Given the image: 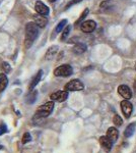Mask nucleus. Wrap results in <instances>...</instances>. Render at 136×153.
<instances>
[{
	"label": "nucleus",
	"instance_id": "f257e3e1",
	"mask_svg": "<svg viewBox=\"0 0 136 153\" xmlns=\"http://www.w3.org/2000/svg\"><path fill=\"white\" fill-rule=\"evenodd\" d=\"M39 34V27L37 26L35 22L26 24V38H24V46L26 49H29L33 45L35 39L38 37Z\"/></svg>",
	"mask_w": 136,
	"mask_h": 153
},
{
	"label": "nucleus",
	"instance_id": "f03ea898",
	"mask_svg": "<svg viewBox=\"0 0 136 153\" xmlns=\"http://www.w3.org/2000/svg\"><path fill=\"white\" fill-rule=\"evenodd\" d=\"M53 109H54V102L53 101H49V102H46L45 104L41 105L37 109L36 115L38 117H47L51 114Z\"/></svg>",
	"mask_w": 136,
	"mask_h": 153
},
{
	"label": "nucleus",
	"instance_id": "7ed1b4c3",
	"mask_svg": "<svg viewBox=\"0 0 136 153\" xmlns=\"http://www.w3.org/2000/svg\"><path fill=\"white\" fill-rule=\"evenodd\" d=\"M73 73V70L71 65H62L54 70V75L56 76H69Z\"/></svg>",
	"mask_w": 136,
	"mask_h": 153
},
{
	"label": "nucleus",
	"instance_id": "20e7f679",
	"mask_svg": "<svg viewBox=\"0 0 136 153\" xmlns=\"http://www.w3.org/2000/svg\"><path fill=\"white\" fill-rule=\"evenodd\" d=\"M64 88H65L66 91H81L85 89V85H83L80 80L75 79V80H72V81H70V82H68Z\"/></svg>",
	"mask_w": 136,
	"mask_h": 153
},
{
	"label": "nucleus",
	"instance_id": "39448f33",
	"mask_svg": "<svg viewBox=\"0 0 136 153\" xmlns=\"http://www.w3.org/2000/svg\"><path fill=\"white\" fill-rule=\"evenodd\" d=\"M52 101H56V102H64L68 98V91H57L53 93L50 96Z\"/></svg>",
	"mask_w": 136,
	"mask_h": 153
},
{
	"label": "nucleus",
	"instance_id": "423d86ee",
	"mask_svg": "<svg viewBox=\"0 0 136 153\" xmlns=\"http://www.w3.org/2000/svg\"><path fill=\"white\" fill-rule=\"evenodd\" d=\"M121 109H122V112L123 114L125 115L126 118H129L131 113H132V110H133V106L132 104L129 102V100H123L121 101Z\"/></svg>",
	"mask_w": 136,
	"mask_h": 153
},
{
	"label": "nucleus",
	"instance_id": "0eeeda50",
	"mask_svg": "<svg viewBox=\"0 0 136 153\" xmlns=\"http://www.w3.org/2000/svg\"><path fill=\"white\" fill-rule=\"evenodd\" d=\"M96 28V24L95 21H85V22H82L80 26V29L83 33H91L93 31H95V29Z\"/></svg>",
	"mask_w": 136,
	"mask_h": 153
},
{
	"label": "nucleus",
	"instance_id": "6e6552de",
	"mask_svg": "<svg viewBox=\"0 0 136 153\" xmlns=\"http://www.w3.org/2000/svg\"><path fill=\"white\" fill-rule=\"evenodd\" d=\"M118 93L122 96L123 98H125L126 100H129L132 97V92H131L130 88L127 85H121L118 87Z\"/></svg>",
	"mask_w": 136,
	"mask_h": 153
},
{
	"label": "nucleus",
	"instance_id": "1a4fd4ad",
	"mask_svg": "<svg viewBox=\"0 0 136 153\" xmlns=\"http://www.w3.org/2000/svg\"><path fill=\"white\" fill-rule=\"evenodd\" d=\"M35 9L38 12V14H42V16H48L49 14V7L44 4L42 1H37L35 4Z\"/></svg>",
	"mask_w": 136,
	"mask_h": 153
},
{
	"label": "nucleus",
	"instance_id": "9d476101",
	"mask_svg": "<svg viewBox=\"0 0 136 153\" xmlns=\"http://www.w3.org/2000/svg\"><path fill=\"white\" fill-rule=\"evenodd\" d=\"M100 143H101V145H102V147L105 149V151H107V152L111 151V149H112V147H113V141L110 138H108L107 136H102V137L100 138Z\"/></svg>",
	"mask_w": 136,
	"mask_h": 153
},
{
	"label": "nucleus",
	"instance_id": "9b49d317",
	"mask_svg": "<svg viewBox=\"0 0 136 153\" xmlns=\"http://www.w3.org/2000/svg\"><path fill=\"white\" fill-rule=\"evenodd\" d=\"M35 23L39 28H45L48 24V19L46 18V16L37 14V16H35Z\"/></svg>",
	"mask_w": 136,
	"mask_h": 153
},
{
	"label": "nucleus",
	"instance_id": "f8f14e48",
	"mask_svg": "<svg viewBox=\"0 0 136 153\" xmlns=\"http://www.w3.org/2000/svg\"><path fill=\"white\" fill-rule=\"evenodd\" d=\"M118 135H119V133H118L117 129H116V128H114V127L109 128L108 131H107V137L110 138V139L113 141V143L117 141Z\"/></svg>",
	"mask_w": 136,
	"mask_h": 153
},
{
	"label": "nucleus",
	"instance_id": "ddd939ff",
	"mask_svg": "<svg viewBox=\"0 0 136 153\" xmlns=\"http://www.w3.org/2000/svg\"><path fill=\"white\" fill-rule=\"evenodd\" d=\"M42 74H43V71L40 70L38 71V74H37L36 76H35V78L33 79V81H32V83H31V85H29V90L31 91H33L35 88H36V86L38 85L39 82L41 81V78H42Z\"/></svg>",
	"mask_w": 136,
	"mask_h": 153
},
{
	"label": "nucleus",
	"instance_id": "4468645a",
	"mask_svg": "<svg viewBox=\"0 0 136 153\" xmlns=\"http://www.w3.org/2000/svg\"><path fill=\"white\" fill-rule=\"evenodd\" d=\"M73 53L75 54H82L86 51V45L83 43H77L72 49Z\"/></svg>",
	"mask_w": 136,
	"mask_h": 153
},
{
	"label": "nucleus",
	"instance_id": "2eb2a0df",
	"mask_svg": "<svg viewBox=\"0 0 136 153\" xmlns=\"http://www.w3.org/2000/svg\"><path fill=\"white\" fill-rule=\"evenodd\" d=\"M8 84V79L5 74H0V92H2L3 90H5Z\"/></svg>",
	"mask_w": 136,
	"mask_h": 153
},
{
	"label": "nucleus",
	"instance_id": "dca6fc26",
	"mask_svg": "<svg viewBox=\"0 0 136 153\" xmlns=\"http://www.w3.org/2000/svg\"><path fill=\"white\" fill-rule=\"evenodd\" d=\"M135 128H136V124L135 123H132V124H130L128 126L127 128H126L125 132H124V136L126 138H130L131 136L134 134L135 132Z\"/></svg>",
	"mask_w": 136,
	"mask_h": 153
},
{
	"label": "nucleus",
	"instance_id": "f3484780",
	"mask_svg": "<svg viewBox=\"0 0 136 153\" xmlns=\"http://www.w3.org/2000/svg\"><path fill=\"white\" fill-rule=\"evenodd\" d=\"M57 51H58V46H51L46 53V59H51L52 57H54L55 54L57 53Z\"/></svg>",
	"mask_w": 136,
	"mask_h": 153
},
{
	"label": "nucleus",
	"instance_id": "a211bd4d",
	"mask_svg": "<svg viewBox=\"0 0 136 153\" xmlns=\"http://www.w3.org/2000/svg\"><path fill=\"white\" fill-rule=\"evenodd\" d=\"M66 24H67V21H66V19H62L60 23L57 25V27H56V29H55V34L60 33V32L62 31V29L64 28V27H65Z\"/></svg>",
	"mask_w": 136,
	"mask_h": 153
},
{
	"label": "nucleus",
	"instance_id": "6ab92c4d",
	"mask_svg": "<svg viewBox=\"0 0 136 153\" xmlns=\"http://www.w3.org/2000/svg\"><path fill=\"white\" fill-rule=\"evenodd\" d=\"M88 12H90V9L88 8H86V9H85V11L81 13V16H80V18L77 19V21L75 22V25H79V24H81L82 23V21L85 19V18H86V16L88 14Z\"/></svg>",
	"mask_w": 136,
	"mask_h": 153
},
{
	"label": "nucleus",
	"instance_id": "aec40b11",
	"mask_svg": "<svg viewBox=\"0 0 136 153\" xmlns=\"http://www.w3.org/2000/svg\"><path fill=\"white\" fill-rule=\"evenodd\" d=\"M70 30H71V27L69 26V25L65 27V29H64V31H63V33H62V36H61V40H62V41L66 40V38H67L68 35H69V33H70Z\"/></svg>",
	"mask_w": 136,
	"mask_h": 153
},
{
	"label": "nucleus",
	"instance_id": "412c9836",
	"mask_svg": "<svg viewBox=\"0 0 136 153\" xmlns=\"http://www.w3.org/2000/svg\"><path fill=\"white\" fill-rule=\"evenodd\" d=\"M32 140V136L29 133H24V136H23V139H21V142L23 144H26L28 142H29Z\"/></svg>",
	"mask_w": 136,
	"mask_h": 153
},
{
	"label": "nucleus",
	"instance_id": "4be33fe9",
	"mask_svg": "<svg viewBox=\"0 0 136 153\" xmlns=\"http://www.w3.org/2000/svg\"><path fill=\"white\" fill-rule=\"evenodd\" d=\"M113 122H114V124H115L116 126H117V127H120V126H122V124H123L122 118H121L118 114H116L115 117H114Z\"/></svg>",
	"mask_w": 136,
	"mask_h": 153
},
{
	"label": "nucleus",
	"instance_id": "5701e85b",
	"mask_svg": "<svg viewBox=\"0 0 136 153\" xmlns=\"http://www.w3.org/2000/svg\"><path fill=\"white\" fill-rule=\"evenodd\" d=\"M2 68H3V71H4V73L7 74V73H9L10 71V65H9V63L8 62H3L2 63Z\"/></svg>",
	"mask_w": 136,
	"mask_h": 153
},
{
	"label": "nucleus",
	"instance_id": "b1692460",
	"mask_svg": "<svg viewBox=\"0 0 136 153\" xmlns=\"http://www.w3.org/2000/svg\"><path fill=\"white\" fill-rule=\"evenodd\" d=\"M37 94H38V92L37 91H33V92L31 93V94L29 95V98H31V103H33L35 100H36V97H37Z\"/></svg>",
	"mask_w": 136,
	"mask_h": 153
},
{
	"label": "nucleus",
	"instance_id": "393cba45",
	"mask_svg": "<svg viewBox=\"0 0 136 153\" xmlns=\"http://www.w3.org/2000/svg\"><path fill=\"white\" fill-rule=\"evenodd\" d=\"M82 0H71L69 3H67V5H66V9L69 8V7H71L72 5H74V4H76V3H79V2H81Z\"/></svg>",
	"mask_w": 136,
	"mask_h": 153
},
{
	"label": "nucleus",
	"instance_id": "a878e982",
	"mask_svg": "<svg viewBox=\"0 0 136 153\" xmlns=\"http://www.w3.org/2000/svg\"><path fill=\"white\" fill-rule=\"evenodd\" d=\"M7 132V127L5 125H0V135H3Z\"/></svg>",
	"mask_w": 136,
	"mask_h": 153
},
{
	"label": "nucleus",
	"instance_id": "bb28decb",
	"mask_svg": "<svg viewBox=\"0 0 136 153\" xmlns=\"http://www.w3.org/2000/svg\"><path fill=\"white\" fill-rule=\"evenodd\" d=\"M133 87H134V90L136 92V79H135V82H134V85H133Z\"/></svg>",
	"mask_w": 136,
	"mask_h": 153
},
{
	"label": "nucleus",
	"instance_id": "cd10ccee",
	"mask_svg": "<svg viewBox=\"0 0 136 153\" xmlns=\"http://www.w3.org/2000/svg\"><path fill=\"white\" fill-rule=\"evenodd\" d=\"M49 1H51V2H54V1H55V0H49Z\"/></svg>",
	"mask_w": 136,
	"mask_h": 153
},
{
	"label": "nucleus",
	"instance_id": "c85d7f7f",
	"mask_svg": "<svg viewBox=\"0 0 136 153\" xmlns=\"http://www.w3.org/2000/svg\"><path fill=\"white\" fill-rule=\"evenodd\" d=\"M0 149H2V146H0Z\"/></svg>",
	"mask_w": 136,
	"mask_h": 153
},
{
	"label": "nucleus",
	"instance_id": "c756f323",
	"mask_svg": "<svg viewBox=\"0 0 136 153\" xmlns=\"http://www.w3.org/2000/svg\"><path fill=\"white\" fill-rule=\"evenodd\" d=\"M135 70H136V63H135Z\"/></svg>",
	"mask_w": 136,
	"mask_h": 153
}]
</instances>
